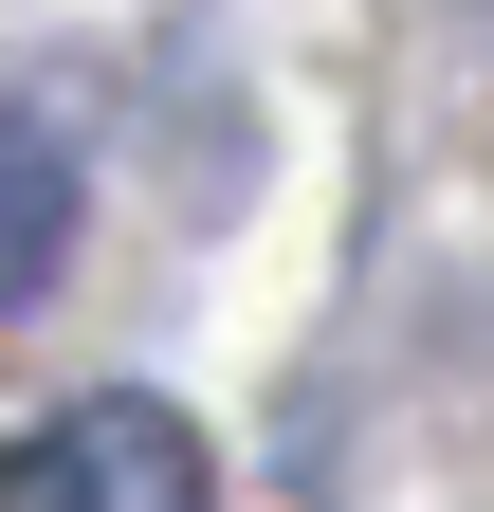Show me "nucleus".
<instances>
[{
    "instance_id": "obj_1",
    "label": "nucleus",
    "mask_w": 494,
    "mask_h": 512,
    "mask_svg": "<svg viewBox=\"0 0 494 512\" xmlns=\"http://www.w3.org/2000/svg\"><path fill=\"white\" fill-rule=\"evenodd\" d=\"M0 512H220V458L165 384H74L55 421L0 439Z\"/></svg>"
},
{
    "instance_id": "obj_2",
    "label": "nucleus",
    "mask_w": 494,
    "mask_h": 512,
    "mask_svg": "<svg viewBox=\"0 0 494 512\" xmlns=\"http://www.w3.org/2000/svg\"><path fill=\"white\" fill-rule=\"evenodd\" d=\"M55 256H74V165H55L37 128L0 110V330H19V311L55 293Z\"/></svg>"
}]
</instances>
